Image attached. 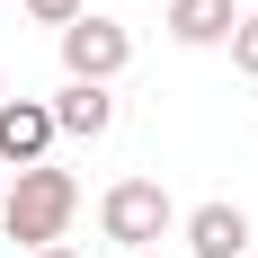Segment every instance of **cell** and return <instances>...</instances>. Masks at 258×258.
Here are the masks:
<instances>
[{
	"label": "cell",
	"instance_id": "cell-1",
	"mask_svg": "<svg viewBox=\"0 0 258 258\" xmlns=\"http://www.w3.org/2000/svg\"><path fill=\"white\" fill-rule=\"evenodd\" d=\"M72 214H80V178H72V169H53V160H36V169L9 178L0 240H18V249H53V240L72 232Z\"/></svg>",
	"mask_w": 258,
	"mask_h": 258
},
{
	"label": "cell",
	"instance_id": "cell-2",
	"mask_svg": "<svg viewBox=\"0 0 258 258\" xmlns=\"http://www.w3.org/2000/svg\"><path fill=\"white\" fill-rule=\"evenodd\" d=\"M98 232L116 240V249L143 258V249H160V240L178 232V205H169V187H160V178H116V187L98 196Z\"/></svg>",
	"mask_w": 258,
	"mask_h": 258
},
{
	"label": "cell",
	"instance_id": "cell-3",
	"mask_svg": "<svg viewBox=\"0 0 258 258\" xmlns=\"http://www.w3.org/2000/svg\"><path fill=\"white\" fill-rule=\"evenodd\" d=\"M125 62H134V36H125L116 18L80 9V18L62 27V72H72V80H116Z\"/></svg>",
	"mask_w": 258,
	"mask_h": 258
},
{
	"label": "cell",
	"instance_id": "cell-4",
	"mask_svg": "<svg viewBox=\"0 0 258 258\" xmlns=\"http://www.w3.org/2000/svg\"><path fill=\"white\" fill-rule=\"evenodd\" d=\"M178 232H187V258H249L258 223H249L240 205H223V196H214V205H196V214H187Z\"/></svg>",
	"mask_w": 258,
	"mask_h": 258
},
{
	"label": "cell",
	"instance_id": "cell-5",
	"mask_svg": "<svg viewBox=\"0 0 258 258\" xmlns=\"http://www.w3.org/2000/svg\"><path fill=\"white\" fill-rule=\"evenodd\" d=\"M53 152V107L45 98H0V160L9 169H36Z\"/></svg>",
	"mask_w": 258,
	"mask_h": 258
},
{
	"label": "cell",
	"instance_id": "cell-6",
	"mask_svg": "<svg viewBox=\"0 0 258 258\" xmlns=\"http://www.w3.org/2000/svg\"><path fill=\"white\" fill-rule=\"evenodd\" d=\"M45 107H53V134H72V143H98V134L116 125V98H107V80H62Z\"/></svg>",
	"mask_w": 258,
	"mask_h": 258
},
{
	"label": "cell",
	"instance_id": "cell-7",
	"mask_svg": "<svg viewBox=\"0 0 258 258\" xmlns=\"http://www.w3.org/2000/svg\"><path fill=\"white\" fill-rule=\"evenodd\" d=\"M232 0H169V36L178 45H232Z\"/></svg>",
	"mask_w": 258,
	"mask_h": 258
},
{
	"label": "cell",
	"instance_id": "cell-8",
	"mask_svg": "<svg viewBox=\"0 0 258 258\" xmlns=\"http://www.w3.org/2000/svg\"><path fill=\"white\" fill-rule=\"evenodd\" d=\"M18 9H27V18H36V27H72L80 9H89V0H18Z\"/></svg>",
	"mask_w": 258,
	"mask_h": 258
},
{
	"label": "cell",
	"instance_id": "cell-9",
	"mask_svg": "<svg viewBox=\"0 0 258 258\" xmlns=\"http://www.w3.org/2000/svg\"><path fill=\"white\" fill-rule=\"evenodd\" d=\"M232 62L258 80V18H240V27H232Z\"/></svg>",
	"mask_w": 258,
	"mask_h": 258
},
{
	"label": "cell",
	"instance_id": "cell-10",
	"mask_svg": "<svg viewBox=\"0 0 258 258\" xmlns=\"http://www.w3.org/2000/svg\"><path fill=\"white\" fill-rule=\"evenodd\" d=\"M36 258H72V249H62V240H53V249H36Z\"/></svg>",
	"mask_w": 258,
	"mask_h": 258
},
{
	"label": "cell",
	"instance_id": "cell-11",
	"mask_svg": "<svg viewBox=\"0 0 258 258\" xmlns=\"http://www.w3.org/2000/svg\"><path fill=\"white\" fill-rule=\"evenodd\" d=\"M143 258H169V249H143Z\"/></svg>",
	"mask_w": 258,
	"mask_h": 258
},
{
	"label": "cell",
	"instance_id": "cell-12",
	"mask_svg": "<svg viewBox=\"0 0 258 258\" xmlns=\"http://www.w3.org/2000/svg\"><path fill=\"white\" fill-rule=\"evenodd\" d=\"M249 258H258V240H249Z\"/></svg>",
	"mask_w": 258,
	"mask_h": 258
}]
</instances>
